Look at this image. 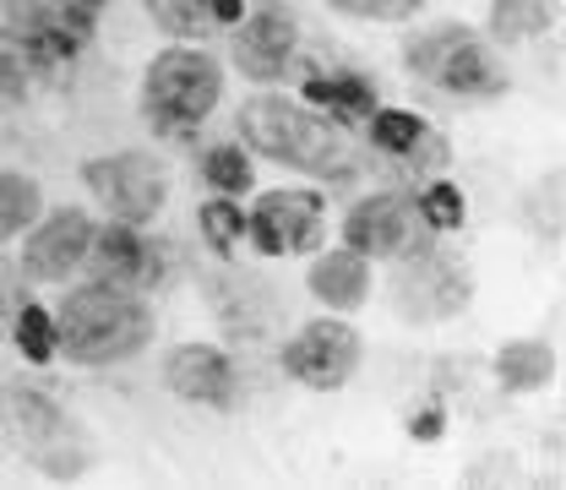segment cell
<instances>
[{"instance_id": "16", "label": "cell", "mask_w": 566, "mask_h": 490, "mask_svg": "<svg viewBox=\"0 0 566 490\" xmlns=\"http://www.w3.org/2000/svg\"><path fill=\"white\" fill-rule=\"evenodd\" d=\"M300 98H305L311 110H322L327 121H338V126H349V121H370V110H376V87H370L365 76H354V71H338V76H311V82L300 87Z\"/></svg>"}, {"instance_id": "3", "label": "cell", "mask_w": 566, "mask_h": 490, "mask_svg": "<svg viewBox=\"0 0 566 490\" xmlns=\"http://www.w3.org/2000/svg\"><path fill=\"white\" fill-rule=\"evenodd\" d=\"M223 98V71L208 50H164L142 76V121L158 137H191Z\"/></svg>"}, {"instance_id": "20", "label": "cell", "mask_w": 566, "mask_h": 490, "mask_svg": "<svg viewBox=\"0 0 566 490\" xmlns=\"http://www.w3.org/2000/svg\"><path fill=\"white\" fill-rule=\"evenodd\" d=\"M551 22H556V0H491L495 39H534L551 33Z\"/></svg>"}, {"instance_id": "15", "label": "cell", "mask_w": 566, "mask_h": 490, "mask_svg": "<svg viewBox=\"0 0 566 490\" xmlns=\"http://www.w3.org/2000/svg\"><path fill=\"white\" fill-rule=\"evenodd\" d=\"M311 294H316L327 311L365 305V294H370V262H365L359 251H349V246L316 257V262H311Z\"/></svg>"}, {"instance_id": "26", "label": "cell", "mask_w": 566, "mask_h": 490, "mask_svg": "<svg viewBox=\"0 0 566 490\" xmlns=\"http://www.w3.org/2000/svg\"><path fill=\"white\" fill-rule=\"evenodd\" d=\"M11 409H17V425H22L28 436H61V430H66L61 409H55L50 398H39V393H11Z\"/></svg>"}, {"instance_id": "7", "label": "cell", "mask_w": 566, "mask_h": 490, "mask_svg": "<svg viewBox=\"0 0 566 490\" xmlns=\"http://www.w3.org/2000/svg\"><path fill=\"white\" fill-rule=\"evenodd\" d=\"M344 246L359 251L365 262H381V257H409L430 246V229H424L415 197L403 191H376L365 202H354V212L344 218Z\"/></svg>"}, {"instance_id": "29", "label": "cell", "mask_w": 566, "mask_h": 490, "mask_svg": "<svg viewBox=\"0 0 566 490\" xmlns=\"http://www.w3.org/2000/svg\"><path fill=\"white\" fill-rule=\"evenodd\" d=\"M245 17V0H212V28H234Z\"/></svg>"}, {"instance_id": "28", "label": "cell", "mask_w": 566, "mask_h": 490, "mask_svg": "<svg viewBox=\"0 0 566 490\" xmlns=\"http://www.w3.org/2000/svg\"><path fill=\"white\" fill-rule=\"evenodd\" d=\"M17 305H22V300H17V279H11V268L0 262V322H11Z\"/></svg>"}, {"instance_id": "32", "label": "cell", "mask_w": 566, "mask_h": 490, "mask_svg": "<svg viewBox=\"0 0 566 490\" xmlns=\"http://www.w3.org/2000/svg\"><path fill=\"white\" fill-rule=\"evenodd\" d=\"M376 6H381V11H392V6H409V0H376Z\"/></svg>"}, {"instance_id": "25", "label": "cell", "mask_w": 566, "mask_h": 490, "mask_svg": "<svg viewBox=\"0 0 566 490\" xmlns=\"http://www.w3.org/2000/svg\"><path fill=\"white\" fill-rule=\"evenodd\" d=\"M147 11L175 39H191V33H208L212 28V0H147Z\"/></svg>"}, {"instance_id": "5", "label": "cell", "mask_w": 566, "mask_h": 490, "mask_svg": "<svg viewBox=\"0 0 566 490\" xmlns=\"http://www.w3.org/2000/svg\"><path fill=\"white\" fill-rule=\"evenodd\" d=\"M87 191L109 208L115 223H153L169 197V169L153 153H115V158H87L82 164Z\"/></svg>"}, {"instance_id": "23", "label": "cell", "mask_w": 566, "mask_h": 490, "mask_svg": "<svg viewBox=\"0 0 566 490\" xmlns=\"http://www.w3.org/2000/svg\"><path fill=\"white\" fill-rule=\"evenodd\" d=\"M415 208H420V218H424V229H430V234H452V229H463V218H469L463 191H458L452 180H430L420 197H415Z\"/></svg>"}, {"instance_id": "2", "label": "cell", "mask_w": 566, "mask_h": 490, "mask_svg": "<svg viewBox=\"0 0 566 490\" xmlns=\"http://www.w3.org/2000/svg\"><path fill=\"white\" fill-rule=\"evenodd\" d=\"M147 338H153V311L132 289L87 283V289H71L66 305L55 311V350H66V359L76 365L132 359Z\"/></svg>"}, {"instance_id": "12", "label": "cell", "mask_w": 566, "mask_h": 490, "mask_svg": "<svg viewBox=\"0 0 566 490\" xmlns=\"http://www.w3.org/2000/svg\"><path fill=\"white\" fill-rule=\"evenodd\" d=\"M82 262L93 268V283H109V289H153L158 283V251L137 234V223L93 229Z\"/></svg>"}, {"instance_id": "18", "label": "cell", "mask_w": 566, "mask_h": 490, "mask_svg": "<svg viewBox=\"0 0 566 490\" xmlns=\"http://www.w3.org/2000/svg\"><path fill=\"white\" fill-rule=\"evenodd\" d=\"M370 147L420 164V147H447V142L436 137L420 115H409V110H370Z\"/></svg>"}, {"instance_id": "8", "label": "cell", "mask_w": 566, "mask_h": 490, "mask_svg": "<svg viewBox=\"0 0 566 490\" xmlns=\"http://www.w3.org/2000/svg\"><path fill=\"white\" fill-rule=\"evenodd\" d=\"M283 371L300 382V387H316V393H338L359 371V333L349 322L327 316V322H311L300 327L289 344H283Z\"/></svg>"}, {"instance_id": "19", "label": "cell", "mask_w": 566, "mask_h": 490, "mask_svg": "<svg viewBox=\"0 0 566 490\" xmlns=\"http://www.w3.org/2000/svg\"><path fill=\"white\" fill-rule=\"evenodd\" d=\"M11 344L22 350V359H33V365H50L55 359V311H44V305H33V300H22L17 311H11Z\"/></svg>"}, {"instance_id": "24", "label": "cell", "mask_w": 566, "mask_h": 490, "mask_svg": "<svg viewBox=\"0 0 566 490\" xmlns=\"http://www.w3.org/2000/svg\"><path fill=\"white\" fill-rule=\"evenodd\" d=\"M202 180L218 197H240V191H251V158L240 147H208L202 153Z\"/></svg>"}, {"instance_id": "30", "label": "cell", "mask_w": 566, "mask_h": 490, "mask_svg": "<svg viewBox=\"0 0 566 490\" xmlns=\"http://www.w3.org/2000/svg\"><path fill=\"white\" fill-rule=\"evenodd\" d=\"M409 430H415L420 441H436V436H441V409H424L420 420H409Z\"/></svg>"}, {"instance_id": "14", "label": "cell", "mask_w": 566, "mask_h": 490, "mask_svg": "<svg viewBox=\"0 0 566 490\" xmlns=\"http://www.w3.org/2000/svg\"><path fill=\"white\" fill-rule=\"evenodd\" d=\"M87 240H93V218L87 212H55V218H44L33 234H28V246H22V273L28 279H66L71 268H82V257H87Z\"/></svg>"}, {"instance_id": "4", "label": "cell", "mask_w": 566, "mask_h": 490, "mask_svg": "<svg viewBox=\"0 0 566 490\" xmlns=\"http://www.w3.org/2000/svg\"><path fill=\"white\" fill-rule=\"evenodd\" d=\"M409 71L458 98H495L506 87V71L491 55V44L474 39L469 28H430L409 39Z\"/></svg>"}, {"instance_id": "27", "label": "cell", "mask_w": 566, "mask_h": 490, "mask_svg": "<svg viewBox=\"0 0 566 490\" xmlns=\"http://www.w3.org/2000/svg\"><path fill=\"white\" fill-rule=\"evenodd\" d=\"M28 93V61L0 39V98H22Z\"/></svg>"}, {"instance_id": "10", "label": "cell", "mask_w": 566, "mask_h": 490, "mask_svg": "<svg viewBox=\"0 0 566 490\" xmlns=\"http://www.w3.org/2000/svg\"><path fill=\"white\" fill-rule=\"evenodd\" d=\"M93 22L71 11L66 0H11V39L22 44V61L61 66L87 44Z\"/></svg>"}, {"instance_id": "6", "label": "cell", "mask_w": 566, "mask_h": 490, "mask_svg": "<svg viewBox=\"0 0 566 490\" xmlns=\"http://www.w3.org/2000/svg\"><path fill=\"white\" fill-rule=\"evenodd\" d=\"M398 262H403L398 279H392L398 316H409V322H447V316H458V311L469 305L474 279H469L463 262H452V257H441V251H430V246L398 257Z\"/></svg>"}, {"instance_id": "13", "label": "cell", "mask_w": 566, "mask_h": 490, "mask_svg": "<svg viewBox=\"0 0 566 490\" xmlns=\"http://www.w3.org/2000/svg\"><path fill=\"white\" fill-rule=\"evenodd\" d=\"M164 382H169L175 398L202 404V409H229L234 404V387H240L229 354L212 350V344H180V350H169Z\"/></svg>"}, {"instance_id": "31", "label": "cell", "mask_w": 566, "mask_h": 490, "mask_svg": "<svg viewBox=\"0 0 566 490\" xmlns=\"http://www.w3.org/2000/svg\"><path fill=\"white\" fill-rule=\"evenodd\" d=\"M66 6H71V11H82L87 22H98V11H104L109 0H66Z\"/></svg>"}, {"instance_id": "22", "label": "cell", "mask_w": 566, "mask_h": 490, "mask_svg": "<svg viewBox=\"0 0 566 490\" xmlns=\"http://www.w3.org/2000/svg\"><path fill=\"white\" fill-rule=\"evenodd\" d=\"M197 229H202V240H208L218 257H234V251H240V240H245V212H240V202L212 197V202L197 208Z\"/></svg>"}, {"instance_id": "21", "label": "cell", "mask_w": 566, "mask_h": 490, "mask_svg": "<svg viewBox=\"0 0 566 490\" xmlns=\"http://www.w3.org/2000/svg\"><path fill=\"white\" fill-rule=\"evenodd\" d=\"M39 208H44V191H39V180L0 169V240L22 234V229L39 218Z\"/></svg>"}, {"instance_id": "9", "label": "cell", "mask_w": 566, "mask_h": 490, "mask_svg": "<svg viewBox=\"0 0 566 490\" xmlns=\"http://www.w3.org/2000/svg\"><path fill=\"white\" fill-rule=\"evenodd\" d=\"M322 223H327V208L316 191H268L245 218V240L262 257H294L322 240Z\"/></svg>"}, {"instance_id": "1", "label": "cell", "mask_w": 566, "mask_h": 490, "mask_svg": "<svg viewBox=\"0 0 566 490\" xmlns=\"http://www.w3.org/2000/svg\"><path fill=\"white\" fill-rule=\"evenodd\" d=\"M240 137L262 158L300 169V175H316V180H338L354 169V142L338 132V121H327L283 93H262L240 110Z\"/></svg>"}, {"instance_id": "11", "label": "cell", "mask_w": 566, "mask_h": 490, "mask_svg": "<svg viewBox=\"0 0 566 490\" xmlns=\"http://www.w3.org/2000/svg\"><path fill=\"white\" fill-rule=\"evenodd\" d=\"M294 44H300V22L283 6H256L251 17H240L234 66H240V76H251V82H273V76H283Z\"/></svg>"}, {"instance_id": "17", "label": "cell", "mask_w": 566, "mask_h": 490, "mask_svg": "<svg viewBox=\"0 0 566 490\" xmlns=\"http://www.w3.org/2000/svg\"><path fill=\"white\" fill-rule=\"evenodd\" d=\"M495 382L506 393H539L556 382V350L545 338H517L495 354Z\"/></svg>"}]
</instances>
